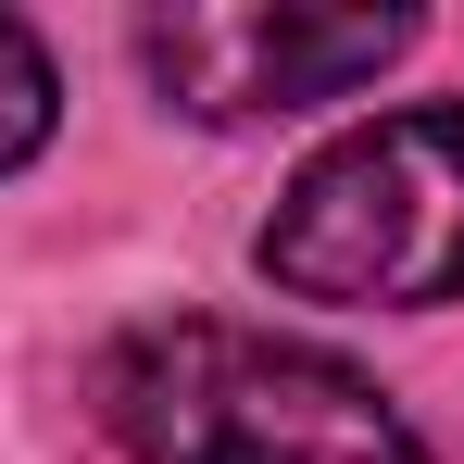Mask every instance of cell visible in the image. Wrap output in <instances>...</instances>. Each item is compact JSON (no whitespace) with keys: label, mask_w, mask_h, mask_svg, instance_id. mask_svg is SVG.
<instances>
[{"label":"cell","mask_w":464,"mask_h":464,"mask_svg":"<svg viewBox=\"0 0 464 464\" xmlns=\"http://www.w3.org/2000/svg\"><path fill=\"white\" fill-rule=\"evenodd\" d=\"M51 113H63V88H51V51H38V38L0 13V176H13V163H38Z\"/></svg>","instance_id":"cell-4"},{"label":"cell","mask_w":464,"mask_h":464,"mask_svg":"<svg viewBox=\"0 0 464 464\" xmlns=\"http://www.w3.org/2000/svg\"><path fill=\"white\" fill-rule=\"evenodd\" d=\"M401 51H414V13H314V0H188V13L139 25L151 88L201 126H264V113L352 101Z\"/></svg>","instance_id":"cell-3"},{"label":"cell","mask_w":464,"mask_h":464,"mask_svg":"<svg viewBox=\"0 0 464 464\" xmlns=\"http://www.w3.org/2000/svg\"><path fill=\"white\" fill-rule=\"evenodd\" d=\"M101 414L139 464H427L364 364L227 314L126 326L101 352Z\"/></svg>","instance_id":"cell-1"},{"label":"cell","mask_w":464,"mask_h":464,"mask_svg":"<svg viewBox=\"0 0 464 464\" xmlns=\"http://www.w3.org/2000/svg\"><path fill=\"white\" fill-rule=\"evenodd\" d=\"M264 276L289 302H352V314L464 302V101L326 139L264 214Z\"/></svg>","instance_id":"cell-2"}]
</instances>
